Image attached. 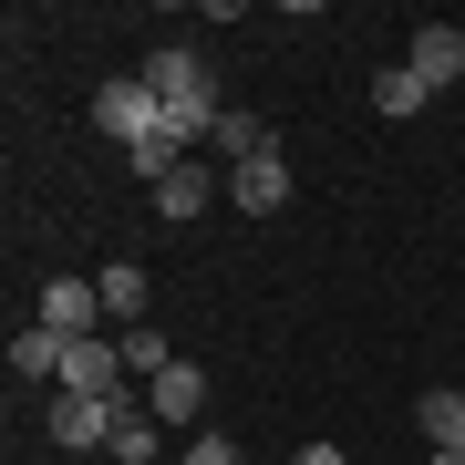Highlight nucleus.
Returning <instances> with one entry per match:
<instances>
[{"mask_svg":"<svg viewBox=\"0 0 465 465\" xmlns=\"http://www.w3.org/2000/svg\"><path fill=\"white\" fill-rule=\"evenodd\" d=\"M414 424H424V445H434V455L465 445V393H455V382H434V393L414 403Z\"/></svg>","mask_w":465,"mask_h":465,"instance_id":"12","label":"nucleus"},{"mask_svg":"<svg viewBox=\"0 0 465 465\" xmlns=\"http://www.w3.org/2000/svg\"><path fill=\"white\" fill-rule=\"evenodd\" d=\"M94 290H104V321H114V331H134V321H145V290H155V280H145L134 259H114Z\"/></svg>","mask_w":465,"mask_h":465,"instance_id":"10","label":"nucleus"},{"mask_svg":"<svg viewBox=\"0 0 465 465\" xmlns=\"http://www.w3.org/2000/svg\"><path fill=\"white\" fill-rule=\"evenodd\" d=\"M290 465H351V455H341V445H300Z\"/></svg>","mask_w":465,"mask_h":465,"instance_id":"17","label":"nucleus"},{"mask_svg":"<svg viewBox=\"0 0 465 465\" xmlns=\"http://www.w3.org/2000/svg\"><path fill=\"white\" fill-rule=\"evenodd\" d=\"M145 403H155V424H197L207 414V372L197 362H166V372L145 382Z\"/></svg>","mask_w":465,"mask_h":465,"instance_id":"9","label":"nucleus"},{"mask_svg":"<svg viewBox=\"0 0 465 465\" xmlns=\"http://www.w3.org/2000/svg\"><path fill=\"white\" fill-rule=\"evenodd\" d=\"M42 424H52V445H114V403H94V393H52Z\"/></svg>","mask_w":465,"mask_h":465,"instance_id":"8","label":"nucleus"},{"mask_svg":"<svg viewBox=\"0 0 465 465\" xmlns=\"http://www.w3.org/2000/svg\"><path fill=\"white\" fill-rule=\"evenodd\" d=\"M217 155H228V166H249V155H269V124L259 114H217V134H207Z\"/></svg>","mask_w":465,"mask_h":465,"instance_id":"14","label":"nucleus"},{"mask_svg":"<svg viewBox=\"0 0 465 465\" xmlns=\"http://www.w3.org/2000/svg\"><path fill=\"white\" fill-rule=\"evenodd\" d=\"M403 63H414V84H424V94H445V84H465V32H455V21H424Z\"/></svg>","mask_w":465,"mask_h":465,"instance_id":"6","label":"nucleus"},{"mask_svg":"<svg viewBox=\"0 0 465 465\" xmlns=\"http://www.w3.org/2000/svg\"><path fill=\"white\" fill-rule=\"evenodd\" d=\"M424 104H434V94L414 84V63H382V73H372V114H424Z\"/></svg>","mask_w":465,"mask_h":465,"instance_id":"13","label":"nucleus"},{"mask_svg":"<svg viewBox=\"0 0 465 465\" xmlns=\"http://www.w3.org/2000/svg\"><path fill=\"white\" fill-rule=\"evenodd\" d=\"M228 207H249V217H280V207H290V155L269 145V155H249V166H228Z\"/></svg>","mask_w":465,"mask_h":465,"instance_id":"5","label":"nucleus"},{"mask_svg":"<svg viewBox=\"0 0 465 465\" xmlns=\"http://www.w3.org/2000/svg\"><path fill=\"white\" fill-rule=\"evenodd\" d=\"M217 197H228V176H217V166H176L166 186H155V217H166V228H197Z\"/></svg>","mask_w":465,"mask_h":465,"instance_id":"7","label":"nucleus"},{"mask_svg":"<svg viewBox=\"0 0 465 465\" xmlns=\"http://www.w3.org/2000/svg\"><path fill=\"white\" fill-rule=\"evenodd\" d=\"M114 351H124V372H145V382H155V372L176 362V351H166V331H155V321H134V331H114Z\"/></svg>","mask_w":465,"mask_h":465,"instance_id":"15","label":"nucleus"},{"mask_svg":"<svg viewBox=\"0 0 465 465\" xmlns=\"http://www.w3.org/2000/svg\"><path fill=\"white\" fill-rule=\"evenodd\" d=\"M145 84H155V104H166V124L186 134V145H207V134H217V73H207L186 42H176V52H155Z\"/></svg>","mask_w":465,"mask_h":465,"instance_id":"1","label":"nucleus"},{"mask_svg":"<svg viewBox=\"0 0 465 465\" xmlns=\"http://www.w3.org/2000/svg\"><path fill=\"white\" fill-rule=\"evenodd\" d=\"M434 465H465V445H445V455H434Z\"/></svg>","mask_w":465,"mask_h":465,"instance_id":"18","label":"nucleus"},{"mask_svg":"<svg viewBox=\"0 0 465 465\" xmlns=\"http://www.w3.org/2000/svg\"><path fill=\"white\" fill-rule=\"evenodd\" d=\"M94 124H104V145H145V134L166 124V104H155L145 73H114V84L94 94Z\"/></svg>","mask_w":465,"mask_h":465,"instance_id":"2","label":"nucleus"},{"mask_svg":"<svg viewBox=\"0 0 465 465\" xmlns=\"http://www.w3.org/2000/svg\"><path fill=\"white\" fill-rule=\"evenodd\" d=\"M42 331H63V341H84V331H104V290L94 280H42Z\"/></svg>","mask_w":465,"mask_h":465,"instance_id":"4","label":"nucleus"},{"mask_svg":"<svg viewBox=\"0 0 465 465\" xmlns=\"http://www.w3.org/2000/svg\"><path fill=\"white\" fill-rule=\"evenodd\" d=\"M186 465H249L238 445H217V434H186Z\"/></svg>","mask_w":465,"mask_h":465,"instance_id":"16","label":"nucleus"},{"mask_svg":"<svg viewBox=\"0 0 465 465\" xmlns=\"http://www.w3.org/2000/svg\"><path fill=\"white\" fill-rule=\"evenodd\" d=\"M52 393H94V403H114V393H124V351L104 341V331L63 341V382H52Z\"/></svg>","mask_w":465,"mask_h":465,"instance_id":"3","label":"nucleus"},{"mask_svg":"<svg viewBox=\"0 0 465 465\" xmlns=\"http://www.w3.org/2000/svg\"><path fill=\"white\" fill-rule=\"evenodd\" d=\"M11 372H21V382H63V331L21 321V331H11Z\"/></svg>","mask_w":465,"mask_h":465,"instance_id":"11","label":"nucleus"}]
</instances>
